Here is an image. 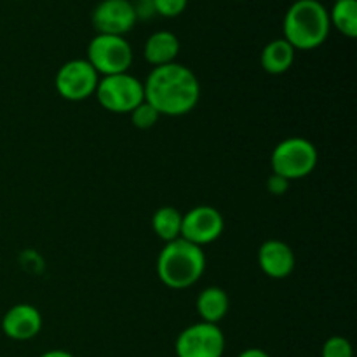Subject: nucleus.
<instances>
[{"label": "nucleus", "mask_w": 357, "mask_h": 357, "mask_svg": "<svg viewBox=\"0 0 357 357\" xmlns=\"http://www.w3.org/2000/svg\"><path fill=\"white\" fill-rule=\"evenodd\" d=\"M42 330V314L30 303L10 307L2 317V331L7 338L26 342L37 337Z\"/></svg>", "instance_id": "11"}, {"label": "nucleus", "mask_w": 357, "mask_h": 357, "mask_svg": "<svg viewBox=\"0 0 357 357\" xmlns=\"http://www.w3.org/2000/svg\"><path fill=\"white\" fill-rule=\"evenodd\" d=\"M143 91L145 101L159 112L160 117L190 114L201 98V84L195 73L176 61L152 68L143 82Z\"/></svg>", "instance_id": "1"}, {"label": "nucleus", "mask_w": 357, "mask_h": 357, "mask_svg": "<svg viewBox=\"0 0 357 357\" xmlns=\"http://www.w3.org/2000/svg\"><path fill=\"white\" fill-rule=\"evenodd\" d=\"M319 160V152L310 139L291 136L275 145L271 157L272 173L284 180H302L314 173Z\"/></svg>", "instance_id": "4"}, {"label": "nucleus", "mask_w": 357, "mask_h": 357, "mask_svg": "<svg viewBox=\"0 0 357 357\" xmlns=\"http://www.w3.org/2000/svg\"><path fill=\"white\" fill-rule=\"evenodd\" d=\"M174 352L178 357H222L225 352V337L218 324L201 321L178 335Z\"/></svg>", "instance_id": "8"}, {"label": "nucleus", "mask_w": 357, "mask_h": 357, "mask_svg": "<svg viewBox=\"0 0 357 357\" xmlns=\"http://www.w3.org/2000/svg\"><path fill=\"white\" fill-rule=\"evenodd\" d=\"M354 351L347 338L344 337H330L323 345L321 357H352Z\"/></svg>", "instance_id": "19"}, {"label": "nucleus", "mask_w": 357, "mask_h": 357, "mask_svg": "<svg viewBox=\"0 0 357 357\" xmlns=\"http://www.w3.org/2000/svg\"><path fill=\"white\" fill-rule=\"evenodd\" d=\"M157 278L171 289H187L202 278L206 271L204 250L188 241L166 243L157 258Z\"/></svg>", "instance_id": "3"}, {"label": "nucleus", "mask_w": 357, "mask_h": 357, "mask_svg": "<svg viewBox=\"0 0 357 357\" xmlns=\"http://www.w3.org/2000/svg\"><path fill=\"white\" fill-rule=\"evenodd\" d=\"M94 30L100 35L124 37L135 28L136 14L131 0H101L91 14Z\"/></svg>", "instance_id": "10"}, {"label": "nucleus", "mask_w": 357, "mask_h": 357, "mask_svg": "<svg viewBox=\"0 0 357 357\" xmlns=\"http://www.w3.org/2000/svg\"><path fill=\"white\" fill-rule=\"evenodd\" d=\"M295 61V49L284 38L271 40L260 54L261 68L271 75H282L288 72Z\"/></svg>", "instance_id": "15"}, {"label": "nucleus", "mask_w": 357, "mask_h": 357, "mask_svg": "<svg viewBox=\"0 0 357 357\" xmlns=\"http://www.w3.org/2000/svg\"><path fill=\"white\" fill-rule=\"evenodd\" d=\"M87 61L98 75H119L128 73L132 65L131 44L117 35H100L93 37L87 45Z\"/></svg>", "instance_id": "6"}, {"label": "nucleus", "mask_w": 357, "mask_h": 357, "mask_svg": "<svg viewBox=\"0 0 357 357\" xmlns=\"http://www.w3.org/2000/svg\"><path fill=\"white\" fill-rule=\"evenodd\" d=\"M328 14L331 26L337 28L344 37H357V0H338Z\"/></svg>", "instance_id": "17"}, {"label": "nucleus", "mask_w": 357, "mask_h": 357, "mask_svg": "<svg viewBox=\"0 0 357 357\" xmlns=\"http://www.w3.org/2000/svg\"><path fill=\"white\" fill-rule=\"evenodd\" d=\"M295 253L289 244L278 239H268L258 250V265L271 279H286L295 271Z\"/></svg>", "instance_id": "12"}, {"label": "nucleus", "mask_w": 357, "mask_h": 357, "mask_svg": "<svg viewBox=\"0 0 357 357\" xmlns=\"http://www.w3.org/2000/svg\"><path fill=\"white\" fill-rule=\"evenodd\" d=\"M132 9H135L136 20H150L155 16V6L153 0H131Z\"/></svg>", "instance_id": "21"}, {"label": "nucleus", "mask_w": 357, "mask_h": 357, "mask_svg": "<svg viewBox=\"0 0 357 357\" xmlns=\"http://www.w3.org/2000/svg\"><path fill=\"white\" fill-rule=\"evenodd\" d=\"M289 188V181L284 180L282 176L272 173L267 180V190L272 195H284Z\"/></svg>", "instance_id": "22"}, {"label": "nucleus", "mask_w": 357, "mask_h": 357, "mask_svg": "<svg viewBox=\"0 0 357 357\" xmlns=\"http://www.w3.org/2000/svg\"><path fill=\"white\" fill-rule=\"evenodd\" d=\"M331 24L328 9L319 0H296L282 21L284 40L300 51H312L328 40Z\"/></svg>", "instance_id": "2"}, {"label": "nucleus", "mask_w": 357, "mask_h": 357, "mask_svg": "<svg viewBox=\"0 0 357 357\" xmlns=\"http://www.w3.org/2000/svg\"><path fill=\"white\" fill-rule=\"evenodd\" d=\"M195 307H197V314L202 323L218 324L229 314L230 298L225 289L218 286H209L204 291L199 293Z\"/></svg>", "instance_id": "14"}, {"label": "nucleus", "mask_w": 357, "mask_h": 357, "mask_svg": "<svg viewBox=\"0 0 357 357\" xmlns=\"http://www.w3.org/2000/svg\"><path fill=\"white\" fill-rule=\"evenodd\" d=\"M178 54H180V40L173 31L167 30H160L150 35L143 47V56L153 68L174 63Z\"/></svg>", "instance_id": "13"}, {"label": "nucleus", "mask_w": 357, "mask_h": 357, "mask_svg": "<svg viewBox=\"0 0 357 357\" xmlns=\"http://www.w3.org/2000/svg\"><path fill=\"white\" fill-rule=\"evenodd\" d=\"M237 357H271V356H268L265 351H261V349L251 347V349H246V351L241 352Z\"/></svg>", "instance_id": "23"}, {"label": "nucleus", "mask_w": 357, "mask_h": 357, "mask_svg": "<svg viewBox=\"0 0 357 357\" xmlns=\"http://www.w3.org/2000/svg\"><path fill=\"white\" fill-rule=\"evenodd\" d=\"M155 13L164 17H176L187 9L188 0H153Z\"/></svg>", "instance_id": "20"}, {"label": "nucleus", "mask_w": 357, "mask_h": 357, "mask_svg": "<svg viewBox=\"0 0 357 357\" xmlns=\"http://www.w3.org/2000/svg\"><path fill=\"white\" fill-rule=\"evenodd\" d=\"M94 96L98 98V103L112 114H131L145 101V91L142 80L128 72L101 77Z\"/></svg>", "instance_id": "5"}, {"label": "nucleus", "mask_w": 357, "mask_h": 357, "mask_svg": "<svg viewBox=\"0 0 357 357\" xmlns=\"http://www.w3.org/2000/svg\"><path fill=\"white\" fill-rule=\"evenodd\" d=\"M100 75L87 59H72L59 66L54 86L66 101H86L96 93Z\"/></svg>", "instance_id": "7"}, {"label": "nucleus", "mask_w": 357, "mask_h": 357, "mask_svg": "<svg viewBox=\"0 0 357 357\" xmlns=\"http://www.w3.org/2000/svg\"><path fill=\"white\" fill-rule=\"evenodd\" d=\"M40 357H75L73 354H70V352L66 351H59V349H54V351H47L44 352Z\"/></svg>", "instance_id": "24"}, {"label": "nucleus", "mask_w": 357, "mask_h": 357, "mask_svg": "<svg viewBox=\"0 0 357 357\" xmlns=\"http://www.w3.org/2000/svg\"><path fill=\"white\" fill-rule=\"evenodd\" d=\"M181 213L173 206H162L152 216V229L164 243L178 239L181 236Z\"/></svg>", "instance_id": "16"}, {"label": "nucleus", "mask_w": 357, "mask_h": 357, "mask_svg": "<svg viewBox=\"0 0 357 357\" xmlns=\"http://www.w3.org/2000/svg\"><path fill=\"white\" fill-rule=\"evenodd\" d=\"M225 229L222 213L213 206H195L181 216V239L202 248L220 239Z\"/></svg>", "instance_id": "9"}, {"label": "nucleus", "mask_w": 357, "mask_h": 357, "mask_svg": "<svg viewBox=\"0 0 357 357\" xmlns=\"http://www.w3.org/2000/svg\"><path fill=\"white\" fill-rule=\"evenodd\" d=\"M335 2H338V0H335Z\"/></svg>", "instance_id": "25"}, {"label": "nucleus", "mask_w": 357, "mask_h": 357, "mask_svg": "<svg viewBox=\"0 0 357 357\" xmlns=\"http://www.w3.org/2000/svg\"><path fill=\"white\" fill-rule=\"evenodd\" d=\"M131 122L135 128L138 129H150L153 128V126L159 122L160 115L159 112L155 110V108L152 107L150 103H146V101H143V103H139L138 107L135 108V110L131 112Z\"/></svg>", "instance_id": "18"}]
</instances>
